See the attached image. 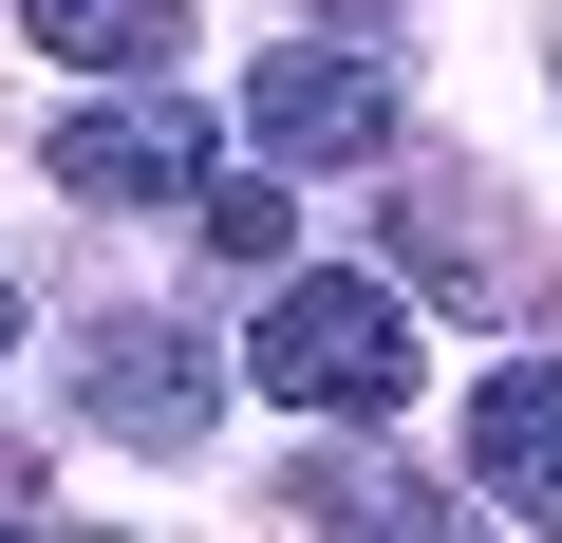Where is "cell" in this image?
Masks as SVG:
<instances>
[{
	"label": "cell",
	"instance_id": "8fae6325",
	"mask_svg": "<svg viewBox=\"0 0 562 543\" xmlns=\"http://www.w3.org/2000/svg\"><path fill=\"white\" fill-rule=\"evenodd\" d=\"M0 543H38V524H0Z\"/></svg>",
	"mask_w": 562,
	"mask_h": 543
},
{
	"label": "cell",
	"instance_id": "277c9868",
	"mask_svg": "<svg viewBox=\"0 0 562 543\" xmlns=\"http://www.w3.org/2000/svg\"><path fill=\"white\" fill-rule=\"evenodd\" d=\"M244 132H262L281 169H375V132H394V57H357V38L262 57V76H244Z\"/></svg>",
	"mask_w": 562,
	"mask_h": 543
},
{
	"label": "cell",
	"instance_id": "ba28073f",
	"mask_svg": "<svg viewBox=\"0 0 562 543\" xmlns=\"http://www.w3.org/2000/svg\"><path fill=\"white\" fill-rule=\"evenodd\" d=\"M20 20H38V57H94L132 94H169V57H188V0H20Z\"/></svg>",
	"mask_w": 562,
	"mask_h": 543
},
{
	"label": "cell",
	"instance_id": "5b68a950",
	"mask_svg": "<svg viewBox=\"0 0 562 543\" xmlns=\"http://www.w3.org/2000/svg\"><path fill=\"white\" fill-rule=\"evenodd\" d=\"M281 506H301L319 543H487L450 487H413V468H375V450H301V468H281Z\"/></svg>",
	"mask_w": 562,
	"mask_h": 543
},
{
	"label": "cell",
	"instance_id": "7a4b0ae2",
	"mask_svg": "<svg viewBox=\"0 0 562 543\" xmlns=\"http://www.w3.org/2000/svg\"><path fill=\"white\" fill-rule=\"evenodd\" d=\"M76 412L113 450H206L225 431V357L188 319H76Z\"/></svg>",
	"mask_w": 562,
	"mask_h": 543
},
{
	"label": "cell",
	"instance_id": "6da1fadb",
	"mask_svg": "<svg viewBox=\"0 0 562 543\" xmlns=\"http://www.w3.org/2000/svg\"><path fill=\"white\" fill-rule=\"evenodd\" d=\"M244 375H262L281 412H394V394H413V301L357 282V262H301V282H262Z\"/></svg>",
	"mask_w": 562,
	"mask_h": 543
},
{
	"label": "cell",
	"instance_id": "52a82bcc",
	"mask_svg": "<svg viewBox=\"0 0 562 543\" xmlns=\"http://www.w3.org/2000/svg\"><path fill=\"white\" fill-rule=\"evenodd\" d=\"M469 468H487V506H525V524H562V357H525V375H487V412H469Z\"/></svg>",
	"mask_w": 562,
	"mask_h": 543
},
{
	"label": "cell",
	"instance_id": "3957f363",
	"mask_svg": "<svg viewBox=\"0 0 562 543\" xmlns=\"http://www.w3.org/2000/svg\"><path fill=\"white\" fill-rule=\"evenodd\" d=\"M57 188L76 206H206L225 188V132L188 94H94V113H57Z\"/></svg>",
	"mask_w": 562,
	"mask_h": 543
},
{
	"label": "cell",
	"instance_id": "30bf717a",
	"mask_svg": "<svg viewBox=\"0 0 562 543\" xmlns=\"http://www.w3.org/2000/svg\"><path fill=\"white\" fill-rule=\"evenodd\" d=\"M0 338H20V282H0Z\"/></svg>",
	"mask_w": 562,
	"mask_h": 543
},
{
	"label": "cell",
	"instance_id": "9c48e42d",
	"mask_svg": "<svg viewBox=\"0 0 562 543\" xmlns=\"http://www.w3.org/2000/svg\"><path fill=\"white\" fill-rule=\"evenodd\" d=\"M188 244H206V262H244V282H281V188H262V169H225V188L188 206Z\"/></svg>",
	"mask_w": 562,
	"mask_h": 543
},
{
	"label": "cell",
	"instance_id": "8992f818",
	"mask_svg": "<svg viewBox=\"0 0 562 543\" xmlns=\"http://www.w3.org/2000/svg\"><path fill=\"white\" fill-rule=\"evenodd\" d=\"M394 244H413V282H450L469 319H525V301H543V262H525V244L487 225V188H450V169L394 206Z\"/></svg>",
	"mask_w": 562,
	"mask_h": 543
}]
</instances>
